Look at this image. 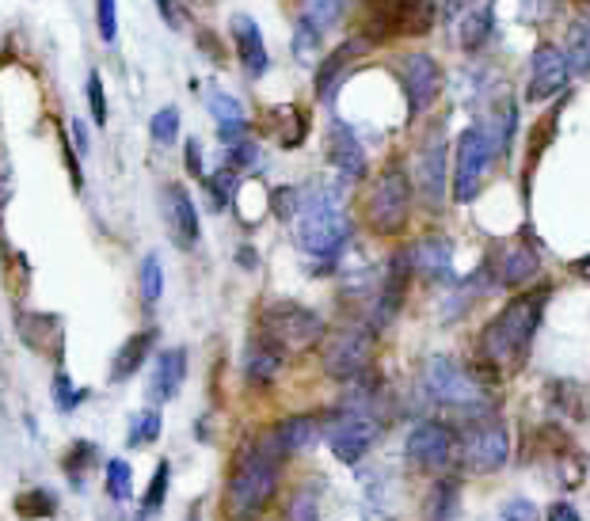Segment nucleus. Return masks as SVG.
Segmentation results:
<instances>
[{
  "label": "nucleus",
  "instance_id": "nucleus-20",
  "mask_svg": "<svg viewBox=\"0 0 590 521\" xmlns=\"http://www.w3.org/2000/svg\"><path fill=\"white\" fill-rule=\"evenodd\" d=\"M232 31V42H237V53H240V66H244L248 77H263L267 66H271V53L263 47V31H259V23L252 16L237 12L229 23Z\"/></svg>",
  "mask_w": 590,
  "mask_h": 521
},
{
  "label": "nucleus",
  "instance_id": "nucleus-25",
  "mask_svg": "<svg viewBox=\"0 0 590 521\" xmlns=\"http://www.w3.org/2000/svg\"><path fill=\"white\" fill-rule=\"evenodd\" d=\"M317 438H320V422L312 419V415H293V419H286L274 427V434H271V442L274 449H279L282 457H293V453H306V449L317 445Z\"/></svg>",
  "mask_w": 590,
  "mask_h": 521
},
{
  "label": "nucleus",
  "instance_id": "nucleus-30",
  "mask_svg": "<svg viewBox=\"0 0 590 521\" xmlns=\"http://www.w3.org/2000/svg\"><path fill=\"white\" fill-rule=\"evenodd\" d=\"M564 53H568V61H571L576 73H590V16H583L579 23L568 27Z\"/></svg>",
  "mask_w": 590,
  "mask_h": 521
},
{
  "label": "nucleus",
  "instance_id": "nucleus-13",
  "mask_svg": "<svg viewBox=\"0 0 590 521\" xmlns=\"http://www.w3.org/2000/svg\"><path fill=\"white\" fill-rule=\"evenodd\" d=\"M381 434V422L373 411H354V408H339V415L328 422L324 438L328 445H332V453L339 457L343 464H359L366 453H370V445L378 442Z\"/></svg>",
  "mask_w": 590,
  "mask_h": 521
},
{
  "label": "nucleus",
  "instance_id": "nucleus-6",
  "mask_svg": "<svg viewBox=\"0 0 590 521\" xmlns=\"http://www.w3.org/2000/svg\"><path fill=\"white\" fill-rule=\"evenodd\" d=\"M259 339L279 347L282 354H298L312 343H324V320L298 301H274L259 312Z\"/></svg>",
  "mask_w": 590,
  "mask_h": 521
},
{
  "label": "nucleus",
  "instance_id": "nucleus-27",
  "mask_svg": "<svg viewBox=\"0 0 590 521\" xmlns=\"http://www.w3.org/2000/svg\"><path fill=\"white\" fill-rule=\"evenodd\" d=\"M282 350L279 347H271L267 339H252L244 350V377H248V384H271L274 377H279L282 370Z\"/></svg>",
  "mask_w": 590,
  "mask_h": 521
},
{
  "label": "nucleus",
  "instance_id": "nucleus-47",
  "mask_svg": "<svg viewBox=\"0 0 590 521\" xmlns=\"http://www.w3.org/2000/svg\"><path fill=\"white\" fill-rule=\"evenodd\" d=\"M259 164V149L252 146V141H237V146L229 149V168H256Z\"/></svg>",
  "mask_w": 590,
  "mask_h": 521
},
{
  "label": "nucleus",
  "instance_id": "nucleus-36",
  "mask_svg": "<svg viewBox=\"0 0 590 521\" xmlns=\"http://www.w3.org/2000/svg\"><path fill=\"white\" fill-rule=\"evenodd\" d=\"M107 495H111L114 502H127L133 495V469H130V461H122V457L107 461Z\"/></svg>",
  "mask_w": 590,
  "mask_h": 521
},
{
  "label": "nucleus",
  "instance_id": "nucleus-14",
  "mask_svg": "<svg viewBox=\"0 0 590 521\" xmlns=\"http://www.w3.org/2000/svg\"><path fill=\"white\" fill-rule=\"evenodd\" d=\"M484 267L491 274V285L518 290V285L533 282V278L541 274V256L533 244H526L522 237H514V240H499V244L488 251Z\"/></svg>",
  "mask_w": 590,
  "mask_h": 521
},
{
  "label": "nucleus",
  "instance_id": "nucleus-38",
  "mask_svg": "<svg viewBox=\"0 0 590 521\" xmlns=\"http://www.w3.org/2000/svg\"><path fill=\"white\" fill-rule=\"evenodd\" d=\"M274 114H279L282 126H286V130L279 133V146H286V149L301 146V141H306V133H309L306 114H301L298 107H279V111H274Z\"/></svg>",
  "mask_w": 590,
  "mask_h": 521
},
{
  "label": "nucleus",
  "instance_id": "nucleus-54",
  "mask_svg": "<svg viewBox=\"0 0 590 521\" xmlns=\"http://www.w3.org/2000/svg\"><path fill=\"white\" fill-rule=\"evenodd\" d=\"M576 4H579V8H583V16L590 12V0H576Z\"/></svg>",
  "mask_w": 590,
  "mask_h": 521
},
{
  "label": "nucleus",
  "instance_id": "nucleus-46",
  "mask_svg": "<svg viewBox=\"0 0 590 521\" xmlns=\"http://www.w3.org/2000/svg\"><path fill=\"white\" fill-rule=\"evenodd\" d=\"M499 521H538V507L530 499H511L499 510Z\"/></svg>",
  "mask_w": 590,
  "mask_h": 521
},
{
  "label": "nucleus",
  "instance_id": "nucleus-52",
  "mask_svg": "<svg viewBox=\"0 0 590 521\" xmlns=\"http://www.w3.org/2000/svg\"><path fill=\"white\" fill-rule=\"evenodd\" d=\"M73 138H77V149L88 152V130H84V122H80V119H73Z\"/></svg>",
  "mask_w": 590,
  "mask_h": 521
},
{
  "label": "nucleus",
  "instance_id": "nucleus-11",
  "mask_svg": "<svg viewBox=\"0 0 590 521\" xmlns=\"http://www.w3.org/2000/svg\"><path fill=\"white\" fill-rule=\"evenodd\" d=\"M496 149H491V138L484 130V122H472L469 130H461L458 138V176H453V199L458 202H472L484 183L488 168L496 164Z\"/></svg>",
  "mask_w": 590,
  "mask_h": 521
},
{
  "label": "nucleus",
  "instance_id": "nucleus-18",
  "mask_svg": "<svg viewBox=\"0 0 590 521\" xmlns=\"http://www.w3.org/2000/svg\"><path fill=\"white\" fill-rule=\"evenodd\" d=\"M416 183H419V194L438 210L446 199V133L442 130H434L431 138L423 141V152H419V164H416Z\"/></svg>",
  "mask_w": 590,
  "mask_h": 521
},
{
  "label": "nucleus",
  "instance_id": "nucleus-50",
  "mask_svg": "<svg viewBox=\"0 0 590 521\" xmlns=\"http://www.w3.org/2000/svg\"><path fill=\"white\" fill-rule=\"evenodd\" d=\"M544 521H579V510L571 507V502H552Z\"/></svg>",
  "mask_w": 590,
  "mask_h": 521
},
{
  "label": "nucleus",
  "instance_id": "nucleus-43",
  "mask_svg": "<svg viewBox=\"0 0 590 521\" xmlns=\"http://www.w3.org/2000/svg\"><path fill=\"white\" fill-rule=\"evenodd\" d=\"M206 103H210V111H213V119L218 122H237V119H244V107H240L232 96L226 92H210L206 96Z\"/></svg>",
  "mask_w": 590,
  "mask_h": 521
},
{
  "label": "nucleus",
  "instance_id": "nucleus-26",
  "mask_svg": "<svg viewBox=\"0 0 590 521\" xmlns=\"http://www.w3.org/2000/svg\"><path fill=\"white\" fill-rule=\"evenodd\" d=\"M157 343V328H146V331H138V335H130L127 343L119 347V354H114V362H111V381L119 384V381H130L133 373L146 365V358H149V350H153Z\"/></svg>",
  "mask_w": 590,
  "mask_h": 521
},
{
  "label": "nucleus",
  "instance_id": "nucleus-4",
  "mask_svg": "<svg viewBox=\"0 0 590 521\" xmlns=\"http://www.w3.org/2000/svg\"><path fill=\"white\" fill-rule=\"evenodd\" d=\"M423 389L438 408L458 411L464 419H484L491 415V400L484 392V384L472 373H464L458 362L450 358H431L423 370Z\"/></svg>",
  "mask_w": 590,
  "mask_h": 521
},
{
  "label": "nucleus",
  "instance_id": "nucleus-29",
  "mask_svg": "<svg viewBox=\"0 0 590 521\" xmlns=\"http://www.w3.org/2000/svg\"><path fill=\"white\" fill-rule=\"evenodd\" d=\"M16 514L27 518V521H47L58 514V495L47 488H31L23 491L20 499H16Z\"/></svg>",
  "mask_w": 590,
  "mask_h": 521
},
{
  "label": "nucleus",
  "instance_id": "nucleus-55",
  "mask_svg": "<svg viewBox=\"0 0 590 521\" xmlns=\"http://www.w3.org/2000/svg\"><path fill=\"white\" fill-rule=\"evenodd\" d=\"M191 521H199V518H191Z\"/></svg>",
  "mask_w": 590,
  "mask_h": 521
},
{
  "label": "nucleus",
  "instance_id": "nucleus-28",
  "mask_svg": "<svg viewBox=\"0 0 590 521\" xmlns=\"http://www.w3.org/2000/svg\"><path fill=\"white\" fill-rule=\"evenodd\" d=\"M20 331H23V343L39 350V354H58L61 350V323L53 317H39V312L20 317Z\"/></svg>",
  "mask_w": 590,
  "mask_h": 521
},
{
  "label": "nucleus",
  "instance_id": "nucleus-17",
  "mask_svg": "<svg viewBox=\"0 0 590 521\" xmlns=\"http://www.w3.org/2000/svg\"><path fill=\"white\" fill-rule=\"evenodd\" d=\"M411 274H416V271H411V259L404 256V251L389 259L386 274H381V282H378L373 312H370V328H373V331L389 328V323L397 320L400 304H404V298H408V278H411Z\"/></svg>",
  "mask_w": 590,
  "mask_h": 521
},
{
  "label": "nucleus",
  "instance_id": "nucleus-53",
  "mask_svg": "<svg viewBox=\"0 0 590 521\" xmlns=\"http://www.w3.org/2000/svg\"><path fill=\"white\" fill-rule=\"evenodd\" d=\"M579 274H583V278H590V256L583 259V263H579Z\"/></svg>",
  "mask_w": 590,
  "mask_h": 521
},
{
  "label": "nucleus",
  "instance_id": "nucleus-8",
  "mask_svg": "<svg viewBox=\"0 0 590 521\" xmlns=\"http://www.w3.org/2000/svg\"><path fill=\"white\" fill-rule=\"evenodd\" d=\"M507 457H511V430L496 415L469 419V427L458 434V461L469 472L488 475V472L503 469Z\"/></svg>",
  "mask_w": 590,
  "mask_h": 521
},
{
  "label": "nucleus",
  "instance_id": "nucleus-23",
  "mask_svg": "<svg viewBox=\"0 0 590 521\" xmlns=\"http://www.w3.org/2000/svg\"><path fill=\"white\" fill-rule=\"evenodd\" d=\"M411 271L423 278H450L453 274V244L446 237H427L408 251Z\"/></svg>",
  "mask_w": 590,
  "mask_h": 521
},
{
  "label": "nucleus",
  "instance_id": "nucleus-45",
  "mask_svg": "<svg viewBox=\"0 0 590 521\" xmlns=\"http://www.w3.org/2000/svg\"><path fill=\"white\" fill-rule=\"evenodd\" d=\"M96 27H100V39L114 42L119 34V20H114V0H96Z\"/></svg>",
  "mask_w": 590,
  "mask_h": 521
},
{
  "label": "nucleus",
  "instance_id": "nucleus-3",
  "mask_svg": "<svg viewBox=\"0 0 590 521\" xmlns=\"http://www.w3.org/2000/svg\"><path fill=\"white\" fill-rule=\"evenodd\" d=\"M434 4L431 0H366L359 8V39L366 47L408 39V34H431Z\"/></svg>",
  "mask_w": 590,
  "mask_h": 521
},
{
  "label": "nucleus",
  "instance_id": "nucleus-35",
  "mask_svg": "<svg viewBox=\"0 0 590 521\" xmlns=\"http://www.w3.org/2000/svg\"><path fill=\"white\" fill-rule=\"evenodd\" d=\"M92 464H96V445L92 442H73L69 457L61 461V469H66L73 488H84V472L92 469Z\"/></svg>",
  "mask_w": 590,
  "mask_h": 521
},
{
  "label": "nucleus",
  "instance_id": "nucleus-40",
  "mask_svg": "<svg viewBox=\"0 0 590 521\" xmlns=\"http://www.w3.org/2000/svg\"><path fill=\"white\" fill-rule=\"evenodd\" d=\"M160 293H164V271H160V259L146 256V259H141V301L157 304Z\"/></svg>",
  "mask_w": 590,
  "mask_h": 521
},
{
  "label": "nucleus",
  "instance_id": "nucleus-42",
  "mask_svg": "<svg viewBox=\"0 0 590 521\" xmlns=\"http://www.w3.org/2000/svg\"><path fill=\"white\" fill-rule=\"evenodd\" d=\"M149 133H153V141H160V146H172L176 133H180V111L176 107H160L153 122H149Z\"/></svg>",
  "mask_w": 590,
  "mask_h": 521
},
{
  "label": "nucleus",
  "instance_id": "nucleus-9",
  "mask_svg": "<svg viewBox=\"0 0 590 521\" xmlns=\"http://www.w3.org/2000/svg\"><path fill=\"white\" fill-rule=\"evenodd\" d=\"M320 362H324V373L339 377V381L366 377L373 362V328L370 323H347V328L332 331L320 347Z\"/></svg>",
  "mask_w": 590,
  "mask_h": 521
},
{
  "label": "nucleus",
  "instance_id": "nucleus-41",
  "mask_svg": "<svg viewBox=\"0 0 590 521\" xmlns=\"http://www.w3.org/2000/svg\"><path fill=\"white\" fill-rule=\"evenodd\" d=\"M88 392L84 389H77L73 381H69V373L66 370H58L53 373V403H58V411H73L84 403Z\"/></svg>",
  "mask_w": 590,
  "mask_h": 521
},
{
  "label": "nucleus",
  "instance_id": "nucleus-21",
  "mask_svg": "<svg viewBox=\"0 0 590 521\" xmlns=\"http://www.w3.org/2000/svg\"><path fill=\"white\" fill-rule=\"evenodd\" d=\"M183 377H187V350L172 347V350H160L153 377H149V400L153 403H168L176 400V392L183 389Z\"/></svg>",
  "mask_w": 590,
  "mask_h": 521
},
{
  "label": "nucleus",
  "instance_id": "nucleus-2",
  "mask_svg": "<svg viewBox=\"0 0 590 521\" xmlns=\"http://www.w3.org/2000/svg\"><path fill=\"white\" fill-rule=\"evenodd\" d=\"M293 221H298L293 224L298 248L306 256L320 259V263H332L339 251L347 248V237H351V221L343 213V194L324 183L301 191V206Z\"/></svg>",
  "mask_w": 590,
  "mask_h": 521
},
{
  "label": "nucleus",
  "instance_id": "nucleus-49",
  "mask_svg": "<svg viewBox=\"0 0 590 521\" xmlns=\"http://www.w3.org/2000/svg\"><path fill=\"white\" fill-rule=\"evenodd\" d=\"M12 199V164H8L4 149H0V206Z\"/></svg>",
  "mask_w": 590,
  "mask_h": 521
},
{
  "label": "nucleus",
  "instance_id": "nucleus-16",
  "mask_svg": "<svg viewBox=\"0 0 590 521\" xmlns=\"http://www.w3.org/2000/svg\"><path fill=\"white\" fill-rule=\"evenodd\" d=\"M571 61L568 53L557 47V42H541L538 50H533V61H530V100L541 103V100H552V96H560L568 88L571 80Z\"/></svg>",
  "mask_w": 590,
  "mask_h": 521
},
{
  "label": "nucleus",
  "instance_id": "nucleus-1",
  "mask_svg": "<svg viewBox=\"0 0 590 521\" xmlns=\"http://www.w3.org/2000/svg\"><path fill=\"white\" fill-rule=\"evenodd\" d=\"M552 290L541 285V290H530L522 298H514L507 309H499L496 317L488 320L484 335H480V358L484 365L499 373H518L526 365L533 350V335L541 328L544 304H549Z\"/></svg>",
  "mask_w": 590,
  "mask_h": 521
},
{
  "label": "nucleus",
  "instance_id": "nucleus-48",
  "mask_svg": "<svg viewBox=\"0 0 590 521\" xmlns=\"http://www.w3.org/2000/svg\"><path fill=\"white\" fill-rule=\"evenodd\" d=\"M157 12L164 16V23H168V27H176V31H183L187 12H183V4H180V0H157Z\"/></svg>",
  "mask_w": 590,
  "mask_h": 521
},
{
  "label": "nucleus",
  "instance_id": "nucleus-22",
  "mask_svg": "<svg viewBox=\"0 0 590 521\" xmlns=\"http://www.w3.org/2000/svg\"><path fill=\"white\" fill-rule=\"evenodd\" d=\"M362 50H366V42L359 39V34H354V39H347L343 47H336L324 61H320V69H317V96H320V100H324V103L336 100L339 80L351 73L354 58H359Z\"/></svg>",
  "mask_w": 590,
  "mask_h": 521
},
{
  "label": "nucleus",
  "instance_id": "nucleus-37",
  "mask_svg": "<svg viewBox=\"0 0 590 521\" xmlns=\"http://www.w3.org/2000/svg\"><path fill=\"white\" fill-rule=\"evenodd\" d=\"M320 27H312L306 16H298V27H293V58H301V66H312V53L320 47Z\"/></svg>",
  "mask_w": 590,
  "mask_h": 521
},
{
  "label": "nucleus",
  "instance_id": "nucleus-33",
  "mask_svg": "<svg viewBox=\"0 0 590 521\" xmlns=\"http://www.w3.org/2000/svg\"><path fill=\"white\" fill-rule=\"evenodd\" d=\"M347 12V0H301V16L320 27V31H328V27H336L339 20H343Z\"/></svg>",
  "mask_w": 590,
  "mask_h": 521
},
{
  "label": "nucleus",
  "instance_id": "nucleus-19",
  "mask_svg": "<svg viewBox=\"0 0 590 521\" xmlns=\"http://www.w3.org/2000/svg\"><path fill=\"white\" fill-rule=\"evenodd\" d=\"M164 221H168V232H172V240L183 251H191L194 244H199V210H194V202H191V194H187V187H180V183H168L164 187Z\"/></svg>",
  "mask_w": 590,
  "mask_h": 521
},
{
  "label": "nucleus",
  "instance_id": "nucleus-34",
  "mask_svg": "<svg viewBox=\"0 0 590 521\" xmlns=\"http://www.w3.org/2000/svg\"><path fill=\"white\" fill-rule=\"evenodd\" d=\"M237 187H240L237 168H221V172H213L210 179H206V194H210L213 210H226V206L232 202V194H237Z\"/></svg>",
  "mask_w": 590,
  "mask_h": 521
},
{
  "label": "nucleus",
  "instance_id": "nucleus-15",
  "mask_svg": "<svg viewBox=\"0 0 590 521\" xmlns=\"http://www.w3.org/2000/svg\"><path fill=\"white\" fill-rule=\"evenodd\" d=\"M400 73H404V92H408V111L411 119L416 114H427L442 96V69L431 53H408L400 61Z\"/></svg>",
  "mask_w": 590,
  "mask_h": 521
},
{
  "label": "nucleus",
  "instance_id": "nucleus-10",
  "mask_svg": "<svg viewBox=\"0 0 590 521\" xmlns=\"http://www.w3.org/2000/svg\"><path fill=\"white\" fill-rule=\"evenodd\" d=\"M442 23L453 47L464 53H480L496 31V0H446Z\"/></svg>",
  "mask_w": 590,
  "mask_h": 521
},
{
  "label": "nucleus",
  "instance_id": "nucleus-24",
  "mask_svg": "<svg viewBox=\"0 0 590 521\" xmlns=\"http://www.w3.org/2000/svg\"><path fill=\"white\" fill-rule=\"evenodd\" d=\"M332 164L339 168L343 179H362L366 176V149L354 138V130L347 122H332Z\"/></svg>",
  "mask_w": 590,
  "mask_h": 521
},
{
  "label": "nucleus",
  "instance_id": "nucleus-44",
  "mask_svg": "<svg viewBox=\"0 0 590 521\" xmlns=\"http://www.w3.org/2000/svg\"><path fill=\"white\" fill-rule=\"evenodd\" d=\"M88 107H92V122L96 126H107V96H103V77L88 73Z\"/></svg>",
  "mask_w": 590,
  "mask_h": 521
},
{
  "label": "nucleus",
  "instance_id": "nucleus-31",
  "mask_svg": "<svg viewBox=\"0 0 590 521\" xmlns=\"http://www.w3.org/2000/svg\"><path fill=\"white\" fill-rule=\"evenodd\" d=\"M458 507H461L458 483L442 480V483H434V491H431V502H427V518H431V521H453V518H458Z\"/></svg>",
  "mask_w": 590,
  "mask_h": 521
},
{
  "label": "nucleus",
  "instance_id": "nucleus-12",
  "mask_svg": "<svg viewBox=\"0 0 590 521\" xmlns=\"http://www.w3.org/2000/svg\"><path fill=\"white\" fill-rule=\"evenodd\" d=\"M404 457L411 469H419V472H442L458 461V434H453V427H446V422L423 419L411 427V434L404 442Z\"/></svg>",
  "mask_w": 590,
  "mask_h": 521
},
{
  "label": "nucleus",
  "instance_id": "nucleus-32",
  "mask_svg": "<svg viewBox=\"0 0 590 521\" xmlns=\"http://www.w3.org/2000/svg\"><path fill=\"white\" fill-rule=\"evenodd\" d=\"M160 427H164V419H160L157 408H146L138 411V415L130 419V434H127V445L130 449H141V445H153L160 438Z\"/></svg>",
  "mask_w": 590,
  "mask_h": 521
},
{
  "label": "nucleus",
  "instance_id": "nucleus-7",
  "mask_svg": "<svg viewBox=\"0 0 590 521\" xmlns=\"http://www.w3.org/2000/svg\"><path fill=\"white\" fill-rule=\"evenodd\" d=\"M411 218V183L404 168L392 164L373 179L370 194H366V221L378 237H397Z\"/></svg>",
  "mask_w": 590,
  "mask_h": 521
},
{
  "label": "nucleus",
  "instance_id": "nucleus-51",
  "mask_svg": "<svg viewBox=\"0 0 590 521\" xmlns=\"http://www.w3.org/2000/svg\"><path fill=\"white\" fill-rule=\"evenodd\" d=\"M187 168H191V176H202V146L199 141H187Z\"/></svg>",
  "mask_w": 590,
  "mask_h": 521
},
{
  "label": "nucleus",
  "instance_id": "nucleus-5",
  "mask_svg": "<svg viewBox=\"0 0 590 521\" xmlns=\"http://www.w3.org/2000/svg\"><path fill=\"white\" fill-rule=\"evenodd\" d=\"M279 461L282 453L274 449L271 438H267V445L244 453V461L237 464V472L229 480V507L237 514H256V510H263L271 502L274 488H279Z\"/></svg>",
  "mask_w": 590,
  "mask_h": 521
},
{
  "label": "nucleus",
  "instance_id": "nucleus-39",
  "mask_svg": "<svg viewBox=\"0 0 590 521\" xmlns=\"http://www.w3.org/2000/svg\"><path fill=\"white\" fill-rule=\"evenodd\" d=\"M286 521H320V491L306 483V488L293 495L290 510H286Z\"/></svg>",
  "mask_w": 590,
  "mask_h": 521
}]
</instances>
